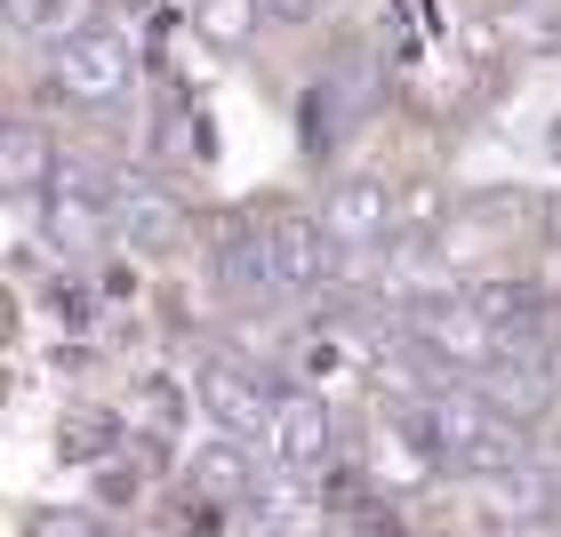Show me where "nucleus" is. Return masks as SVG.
<instances>
[{
    "instance_id": "f257e3e1",
    "label": "nucleus",
    "mask_w": 561,
    "mask_h": 537,
    "mask_svg": "<svg viewBox=\"0 0 561 537\" xmlns=\"http://www.w3.org/2000/svg\"><path fill=\"white\" fill-rule=\"evenodd\" d=\"M48 89H57L65 105H81V113H113L121 96L137 89V41L105 16H96L89 33H72V41H48Z\"/></svg>"
},
{
    "instance_id": "f03ea898",
    "label": "nucleus",
    "mask_w": 561,
    "mask_h": 537,
    "mask_svg": "<svg viewBox=\"0 0 561 537\" xmlns=\"http://www.w3.org/2000/svg\"><path fill=\"white\" fill-rule=\"evenodd\" d=\"M193 393H201V418H209L217 433H233V442H257V449H265L280 386H265L257 362H241V353H201V362H193Z\"/></svg>"
},
{
    "instance_id": "7ed1b4c3",
    "label": "nucleus",
    "mask_w": 561,
    "mask_h": 537,
    "mask_svg": "<svg viewBox=\"0 0 561 537\" xmlns=\"http://www.w3.org/2000/svg\"><path fill=\"white\" fill-rule=\"evenodd\" d=\"M321 225L337 233L345 258H377V249L410 241V209H401V193L386 176H337L321 193Z\"/></svg>"
},
{
    "instance_id": "20e7f679",
    "label": "nucleus",
    "mask_w": 561,
    "mask_h": 537,
    "mask_svg": "<svg viewBox=\"0 0 561 537\" xmlns=\"http://www.w3.org/2000/svg\"><path fill=\"white\" fill-rule=\"evenodd\" d=\"M265 258H273V289L280 297H313L321 281H337L345 249L321 225V209H280V217H265Z\"/></svg>"
},
{
    "instance_id": "39448f33",
    "label": "nucleus",
    "mask_w": 561,
    "mask_h": 537,
    "mask_svg": "<svg viewBox=\"0 0 561 537\" xmlns=\"http://www.w3.org/2000/svg\"><path fill=\"white\" fill-rule=\"evenodd\" d=\"M265 457H273L280 473H321L329 457H337V418H329V401H321L313 386H280Z\"/></svg>"
},
{
    "instance_id": "423d86ee",
    "label": "nucleus",
    "mask_w": 561,
    "mask_h": 537,
    "mask_svg": "<svg viewBox=\"0 0 561 537\" xmlns=\"http://www.w3.org/2000/svg\"><path fill=\"white\" fill-rule=\"evenodd\" d=\"M257 442H233V433H217V442H201L185 457V481H193V498H209V505H249L265 490L257 481V457H249Z\"/></svg>"
},
{
    "instance_id": "0eeeda50",
    "label": "nucleus",
    "mask_w": 561,
    "mask_h": 537,
    "mask_svg": "<svg viewBox=\"0 0 561 537\" xmlns=\"http://www.w3.org/2000/svg\"><path fill=\"white\" fill-rule=\"evenodd\" d=\"M0 176H9L16 201H48V185L65 176V145L48 137L33 113H16L9 121V145H0Z\"/></svg>"
},
{
    "instance_id": "6e6552de",
    "label": "nucleus",
    "mask_w": 561,
    "mask_h": 537,
    "mask_svg": "<svg viewBox=\"0 0 561 537\" xmlns=\"http://www.w3.org/2000/svg\"><path fill=\"white\" fill-rule=\"evenodd\" d=\"M9 9H16V24H24V33H33V41L48 48V41L89 33V24L105 16V0H9Z\"/></svg>"
},
{
    "instance_id": "1a4fd4ad",
    "label": "nucleus",
    "mask_w": 561,
    "mask_h": 537,
    "mask_svg": "<svg viewBox=\"0 0 561 537\" xmlns=\"http://www.w3.org/2000/svg\"><path fill=\"white\" fill-rule=\"evenodd\" d=\"M24 537H121V529H105L96 514H57V505H48V514L24 522Z\"/></svg>"
},
{
    "instance_id": "9d476101",
    "label": "nucleus",
    "mask_w": 561,
    "mask_h": 537,
    "mask_svg": "<svg viewBox=\"0 0 561 537\" xmlns=\"http://www.w3.org/2000/svg\"><path fill=\"white\" fill-rule=\"evenodd\" d=\"M257 16H265V24H289V33H305V24H321V16H329V0H257Z\"/></svg>"
}]
</instances>
